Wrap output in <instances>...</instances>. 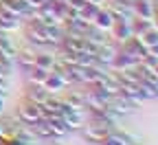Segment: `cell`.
Returning a JSON list of instances; mask_svg holds the SVG:
<instances>
[{
    "mask_svg": "<svg viewBox=\"0 0 158 145\" xmlns=\"http://www.w3.org/2000/svg\"><path fill=\"white\" fill-rule=\"evenodd\" d=\"M143 139L138 136L136 132H130V130H123L121 126L114 128L99 145H141Z\"/></svg>",
    "mask_w": 158,
    "mask_h": 145,
    "instance_id": "cell-1",
    "label": "cell"
},
{
    "mask_svg": "<svg viewBox=\"0 0 158 145\" xmlns=\"http://www.w3.org/2000/svg\"><path fill=\"white\" fill-rule=\"evenodd\" d=\"M46 24H42L40 20L31 18L27 20V29H24V35H27V42L31 46H46V31H44Z\"/></svg>",
    "mask_w": 158,
    "mask_h": 145,
    "instance_id": "cell-2",
    "label": "cell"
},
{
    "mask_svg": "<svg viewBox=\"0 0 158 145\" xmlns=\"http://www.w3.org/2000/svg\"><path fill=\"white\" fill-rule=\"evenodd\" d=\"M114 128H108V126H99V123H92V121H88L86 126L79 130V134L84 136V141H88V143H94V145H99L110 132H112Z\"/></svg>",
    "mask_w": 158,
    "mask_h": 145,
    "instance_id": "cell-3",
    "label": "cell"
},
{
    "mask_svg": "<svg viewBox=\"0 0 158 145\" xmlns=\"http://www.w3.org/2000/svg\"><path fill=\"white\" fill-rule=\"evenodd\" d=\"M35 55H37V49L31 46V44L18 46V51H15V66H20V68L27 73L29 68L35 66Z\"/></svg>",
    "mask_w": 158,
    "mask_h": 145,
    "instance_id": "cell-4",
    "label": "cell"
},
{
    "mask_svg": "<svg viewBox=\"0 0 158 145\" xmlns=\"http://www.w3.org/2000/svg\"><path fill=\"white\" fill-rule=\"evenodd\" d=\"M108 35H110L112 42L123 44L125 40H130V37L134 35V27H132V22H125V20H116V22L112 24V29H110Z\"/></svg>",
    "mask_w": 158,
    "mask_h": 145,
    "instance_id": "cell-5",
    "label": "cell"
},
{
    "mask_svg": "<svg viewBox=\"0 0 158 145\" xmlns=\"http://www.w3.org/2000/svg\"><path fill=\"white\" fill-rule=\"evenodd\" d=\"M42 86H44L51 95H62L70 84H68V79H66L64 73H53V70H51V73L46 75V79H44Z\"/></svg>",
    "mask_w": 158,
    "mask_h": 145,
    "instance_id": "cell-6",
    "label": "cell"
},
{
    "mask_svg": "<svg viewBox=\"0 0 158 145\" xmlns=\"http://www.w3.org/2000/svg\"><path fill=\"white\" fill-rule=\"evenodd\" d=\"M116 51H118V44L112 42V40H108L106 44H101L97 49V64H101V66H112V62L116 57Z\"/></svg>",
    "mask_w": 158,
    "mask_h": 145,
    "instance_id": "cell-7",
    "label": "cell"
},
{
    "mask_svg": "<svg viewBox=\"0 0 158 145\" xmlns=\"http://www.w3.org/2000/svg\"><path fill=\"white\" fill-rule=\"evenodd\" d=\"M15 114L20 117V121L22 123H33V121H37V119H42V114H40V103H31V101H27L24 99V103L22 106H18V110H15Z\"/></svg>",
    "mask_w": 158,
    "mask_h": 145,
    "instance_id": "cell-8",
    "label": "cell"
},
{
    "mask_svg": "<svg viewBox=\"0 0 158 145\" xmlns=\"http://www.w3.org/2000/svg\"><path fill=\"white\" fill-rule=\"evenodd\" d=\"M29 128H31V132H33L40 141H53V139H55L53 128H51V123H48L46 119H37V121L29 123Z\"/></svg>",
    "mask_w": 158,
    "mask_h": 145,
    "instance_id": "cell-9",
    "label": "cell"
},
{
    "mask_svg": "<svg viewBox=\"0 0 158 145\" xmlns=\"http://www.w3.org/2000/svg\"><path fill=\"white\" fill-rule=\"evenodd\" d=\"M48 90L42 86V84H31L29 81V86H27V90H24V99L27 101H31V103H44L46 99H48Z\"/></svg>",
    "mask_w": 158,
    "mask_h": 145,
    "instance_id": "cell-10",
    "label": "cell"
},
{
    "mask_svg": "<svg viewBox=\"0 0 158 145\" xmlns=\"http://www.w3.org/2000/svg\"><path fill=\"white\" fill-rule=\"evenodd\" d=\"M84 40L88 44H94V46H101V44H106L108 42V31H101L99 27H94V24H90L86 31H84Z\"/></svg>",
    "mask_w": 158,
    "mask_h": 145,
    "instance_id": "cell-11",
    "label": "cell"
},
{
    "mask_svg": "<svg viewBox=\"0 0 158 145\" xmlns=\"http://www.w3.org/2000/svg\"><path fill=\"white\" fill-rule=\"evenodd\" d=\"M154 15H156V5H154V0H138V2H134V18L154 20Z\"/></svg>",
    "mask_w": 158,
    "mask_h": 145,
    "instance_id": "cell-12",
    "label": "cell"
},
{
    "mask_svg": "<svg viewBox=\"0 0 158 145\" xmlns=\"http://www.w3.org/2000/svg\"><path fill=\"white\" fill-rule=\"evenodd\" d=\"M114 22H116V20H114V15L110 13L108 7H101V9H99V13L94 15V20H92L94 27H99L101 31H108V33H110V29H112Z\"/></svg>",
    "mask_w": 158,
    "mask_h": 145,
    "instance_id": "cell-13",
    "label": "cell"
},
{
    "mask_svg": "<svg viewBox=\"0 0 158 145\" xmlns=\"http://www.w3.org/2000/svg\"><path fill=\"white\" fill-rule=\"evenodd\" d=\"M0 29H5L9 33L18 31L20 29V18L13 15V13H9V11H5V9H0Z\"/></svg>",
    "mask_w": 158,
    "mask_h": 145,
    "instance_id": "cell-14",
    "label": "cell"
},
{
    "mask_svg": "<svg viewBox=\"0 0 158 145\" xmlns=\"http://www.w3.org/2000/svg\"><path fill=\"white\" fill-rule=\"evenodd\" d=\"M46 121L51 123L55 139H64V136H68V134H70V128L66 126V121L59 117V114H55V117H51V119H46Z\"/></svg>",
    "mask_w": 158,
    "mask_h": 145,
    "instance_id": "cell-15",
    "label": "cell"
},
{
    "mask_svg": "<svg viewBox=\"0 0 158 145\" xmlns=\"http://www.w3.org/2000/svg\"><path fill=\"white\" fill-rule=\"evenodd\" d=\"M48 73H51V70L40 68V66H33V68H29V70H27L31 84H44V79H46V75H48Z\"/></svg>",
    "mask_w": 158,
    "mask_h": 145,
    "instance_id": "cell-16",
    "label": "cell"
},
{
    "mask_svg": "<svg viewBox=\"0 0 158 145\" xmlns=\"http://www.w3.org/2000/svg\"><path fill=\"white\" fill-rule=\"evenodd\" d=\"M101 7H103V5H99V2H86V5L81 7V11H79V13H81V18H84V20L92 22L94 15L99 13V9H101Z\"/></svg>",
    "mask_w": 158,
    "mask_h": 145,
    "instance_id": "cell-17",
    "label": "cell"
},
{
    "mask_svg": "<svg viewBox=\"0 0 158 145\" xmlns=\"http://www.w3.org/2000/svg\"><path fill=\"white\" fill-rule=\"evenodd\" d=\"M35 66L51 70V68L55 66V55H51V53H37V55H35Z\"/></svg>",
    "mask_w": 158,
    "mask_h": 145,
    "instance_id": "cell-18",
    "label": "cell"
},
{
    "mask_svg": "<svg viewBox=\"0 0 158 145\" xmlns=\"http://www.w3.org/2000/svg\"><path fill=\"white\" fill-rule=\"evenodd\" d=\"M138 37H141V40H143V42L147 44V49H149V46H154V44H158V29H156V27H152V29H147L145 33H141V35H138Z\"/></svg>",
    "mask_w": 158,
    "mask_h": 145,
    "instance_id": "cell-19",
    "label": "cell"
},
{
    "mask_svg": "<svg viewBox=\"0 0 158 145\" xmlns=\"http://www.w3.org/2000/svg\"><path fill=\"white\" fill-rule=\"evenodd\" d=\"M9 92H11V81H9V77H0V97L7 99Z\"/></svg>",
    "mask_w": 158,
    "mask_h": 145,
    "instance_id": "cell-20",
    "label": "cell"
},
{
    "mask_svg": "<svg viewBox=\"0 0 158 145\" xmlns=\"http://www.w3.org/2000/svg\"><path fill=\"white\" fill-rule=\"evenodd\" d=\"M5 112H7V101H5V97H0V117Z\"/></svg>",
    "mask_w": 158,
    "mask_h": 145,
    "instance_id": "cell-21",
    "label": "cell"
},
{
    "mask_svg": "<svg viewBox=\"0 0 158 145\" xmlns=\"http://www.w3.org/2000/svg\"><path fill=\"white\" fill-rule=\"evenodd\" d=\"M149 55H154V57H158V44H154V46H149V51H147Z\"/></svg>",
    "mask_w": 158,
    "mask_h": 145,
    "instance_id": "cell-22",
    "label": "cell"
},
{
    "mask_svg": "<svg viewBox=\"0 0 158 145\" xmlns=\"http://www.w3.org/2000/svg\"><path fill=\"white\" fill-rule=\"evenodd\" d=\"M152 88H154V92H156V99H158V79H156L154 84H152Z\"/></svg>",
    "mask_w": 158,
    "mask_h": 145,
    "instance_id": "cell-23",
    "label": "cell"
},
{
    "mask_svg": "<svg viewBox=\"0 0 158 145\" xmlns=\"http://www.w3.org/2000/svg\"><path fill=\"white\" fill-rule=\"evenodd\" d=\"M154 27L158 29V9H156V15H154Z\"/></svg>",
    "mask_w": 158,
    "mask_h": 145,
    "instance_id": "cell-24",
    "label": "cell"
},
{
    "mask_svg": "<svg viewBox=\"0 0 158 145\" xmlns=\"http://www.w3.org/2000/svg\"><path fill=\"white\" fill-rule=\"evenodd\" d=\"M48 145H64V143H59V141H57V139H53V141H51V143H48Z\"/></svg>",
    "mask_w": 158,
    "mask_h": 145,
    "instance_id": "cell-25",
    "label": "cell"
},
{
    "mask_svg": "<svg viewBox=\"0 0 158 145\" xmlns=\"http://www.w3.org/2000/svg\"><path fill=\"white\" fill-rule=\"evenodd\" d=\"M0 136H5V128H2V123H0Z\"/></svg>",
    "mask_w": 158,
    "mask_h": 145,
    "instance_id": "cell-26",
    "label": "cell"
},
{
    "mask_svg": "<svg viewBox=\"0 0 158 145\" xmlns=\"http://www.w3.org/2000/svg\"><path fill=\"white\" fill-rule=\"evenodd\" d=\"M154 73H156V77H158V64H156V68H154Z\"/></svg>",
    "mask_w": 158,
    "mask_h": 145,
    "instance_id": "cell-27",
    "label": "cell"
},
{
    "mask_svg": "<svg viewBox=\"0 0 158 145\" xmlns=\"http://www.w3.org/2000/svg\"><path fill=\"white\" fill-rule=\"evenodd\" d=\"M141 145H143V143H141Z\"/></svg>",
    "mask_w": 158,
    "mask_h": 145,
    "instance_id": "cell-28",
    "label": "cell"
}]
</instances>
